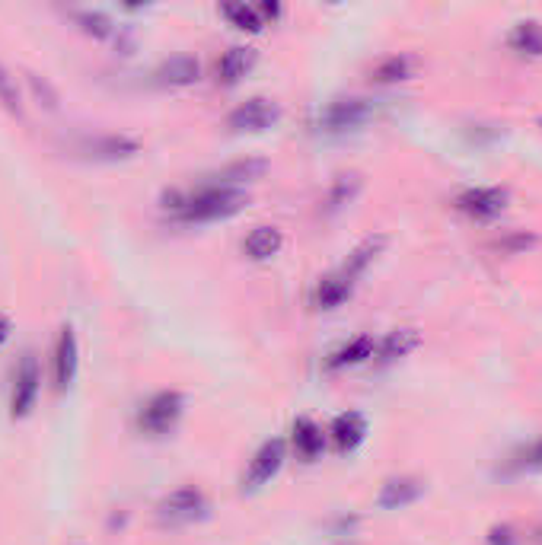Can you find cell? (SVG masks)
Masks as SVG:
<instances>
[{
  "mask_svg": "<svg viewBox=\"0 0 542 545\" xmlns=\"http://www.w3.org/2000/svg\"><path fill=\"white\" fill-rule=\"evenodd\" d=\"M249 204V195L233 185H201L195 192H169L166 211H173L179 224H214V220H227L240 214Z\"/></svg>",
  "mask_w": 542,
  "mask_h": 545,
  "instance_id": "6da1fadb",
  "label": "cell"
},
{
  "mask_svg": "<svg viewBox=\"0 0 542 545\" xmlns=\"http://www.w3.org/2000/svg\"><path fill=\"white\" fill-rule=\"evenodd\" d=\"M377 115V106L370 99L361 96H345V99H332L326 106L316 109L313 125L319 131H329V134H342V131H354L367 125L370 118Z\"/></svg>",
  "mask_w": 542,
  "mask_h": 545,
  "instance_id": "7a4b0ae2",
  "label": "cell"
},
{
  "mask_svg": "<svg viewBox=\"0 0 542 545\" xmlns=\"http://www.w3.org/2000/svg\"><path fill=\"white\" fill-rule=\"evenodd\" d=\"M182 408H185V399H182V393H176V389H163V393L150 396L138 415L141 431L154 434V437L169 434L176 428V421L182 418Z\"/></svg>",
  "mask_w": 542,
  "mask_h": 545,
  "instance_id": "3957f363",
  "label": "cell"
},
{
  "mask_svg": "<svg viewBox=\"0 0 542 545\" xmlns=\"http://www.w3.org/2000/svg\"><path fill=\"white\" fill-rule=\"evenodd\" d=\"M39 389H42V370L39 361L32 354H23L20 367L13 373V393H10V415L13 418H26L32 408H36L39 399Z\"/></svg>",
  "mask_w": 542,
  "mask_h": 545,
  "instance_id": "277c9868",
  "label": "cell"
},
{
  "mask_svg": "<svg viewBox=\"0 0 542 545\" xmlns=\"http://www.w3.org/2000/svg\"><path fill=\"white\" fill-rule=\"evenodd\" d=\"M208 514V498L201 495L195 485H185L169 491V495L157 504V517L163 523H192Z\"/></svg>",
  "mask_w": 542,
  "mask_h": 545,
  "instance_id": "5b68a950",
  "label": "cell"
},
{
  "mask_svg": "<svg viewBox=\"0 0 542 545\" xmlns=\"http://www.w3.org/2000/svg\"><path fill=\"white\" fill-rule=\"evenodd\" d=\"M284 459H287V444H284V440L281 437L265 440V444L256 450V456L249 459V469L243 475V491H256V488L268 485L281 472Z\"/></svg>",
  "mask_w": 542,
  "mask_h": 545,
  "instance_id": "8992f818",
  "label": "cell"
},
{
  "mask_svg": "<svg viewBox=\"0 0 542 545\" xmlns=\"http://www.w3.org/2000/svg\"><path fill=\"white\" fill-rule=\"evenodd\" d=\"M507 208V189L501 185H476L456 195V211H463L472 220H495Z\"/></svg>",
  "mask_w": 542,
  "mask_h": 545,
  "instance_id": "52a82bcc",
  "label": "cell"
},
{
  "mask_svg": "<svg viewBox=\"0 0 542 545\" xmlns=\"http://www.w3.org/2000/svg\"><path fill=\"white\" fill-rule=\"evenodd\" d=\"M281 109L275 106L271 99H262V96H252L246 102H240L230 115H227V128L230 131H249V134H259V131H268L271 125L278 122Z\"/></svg>",
  "mask_w": 542,
  "mask_h": 545,
  "instance_id": "ba28073f",
  "label": "cell"
},
{
  "mask_svg": "<svg viewBox=\"0 0 542 545\" xmlns=\"http://www.w3.org/2000/svg\"><path fill=\"white\" fill-rule=\"evenodd\" d=\"M329 437L338 453H354L367 440V418L361 412H342L332 421Z\"/></svg>",
  "mask_w": 542,
  "mask_h": 545,
  "instance_id": "9c48e42d",
  "label": "cell"
},
{
  "mask_svg": "<svg viewBox=\"0 0 542 545\" xmlns=\"http://www.w3.org/2000/svg\"><path fill=\"white\" fill-rule=\"evenodd\" d=\"M77 367H80V348H77V335L71 326H64L58 335V345H55V386L67 389L77 377Z\"/></svg>",
  "mask_w": 542,
  "mask_h": 545,
  "instance_id": "30bf717a",
  "label": "cell"
},
{
  "mask_svg": "<svg viewBox=\"0 0 542 545\" xmlns=\"http://www.w3.org/2000/svg\"><path fill=\"white\" fill-rule=\"evenodd\" d=\"M256 51L246 48V45H233L227 48L224 55L217 61V83H224V87H233V83H240L252 67H256Z\"/></svg>",
  "mask_w": 542,
  "mask_h": 545,
  "instance_id": "8fae6325",
  "label": "cell"
},
{
  "mask_svg": "<svg viewBox=\"0 0 542 545\" xmlns=\"http://www.w3.org/2000/svg\"><path fill=\"white\" fill-rule=\"evenodd\" d=\"M421 495H425V485H421V479H412V475H399V479H386L383 482L377 504L383 510H399V507L415 504Z\"/></svg>",
  "mask_w": 542,
  "mask_h": 545,
  "instance_id": "7c38bea8",
  "label": "cell"
},
{
  "mask_svg": "<svg viewBox=\"0 0 542 545\" xmlns=\"http://www.w3.org/2000/svg\"><path fill=\"white\" fill-rule=\"evenodd\" d=\"M291 444H294L300 459L313 463V459H319V456H323V450H326V434H323V428H319L313 418L303 415V418L294 421V428H291Z\"/></svg>",
  "mask_w": 542,
  "mask_h": 545,
  "instance_id": "4fadbf2b",
  "label": "cell"
},
{
  "mask_svg": "<svg viewBox=\"0 0 542 545\" xmlns=\"http://www.w3.org/2000/svg\"><path fill=\"white\" fill-rule=\"evenodd\" d=\"M354 291V281H348L342 271H335V275H326L319 278L316 287H313V306L316 310H338Z\"/></svg>",
  "mask_w": 542,
  "mask_h": 545,
  "instance_id": "5bb4252c",
  "label": "cell"
},
{
  "mask_svg": "<svg viewBox=\"0 0 542 545\" xmlns=\"http://www.w3.org/2000/svg\"><path fill=\"white\" fill-rule=\"evenodd\" d=\"M201 77V64L192 55H173L157 67V80L163 87H189Z\"/></svg>",
  "mask_w": 542,
  "mask_h": 545,
  "instance_id": "9a60e30c",
  "label": "cell"
},
{
  "mask_svg": "<svg viewBox=\"0 0 542 545\" xmlns=\"http://www.w3.org/2000/svg\"><path fill=\"white\" fill-rule=\"evenodd\" d=\"M374 351H377V342H374V338H370V335H358V338H351V342H345L342 348H335V351L329 354L326 367H329V370L358 367V364L370 361V357H374Z\"/></svg>",
  "mask_w": 542,
  "mask_h": 545,
  "instance_id": "2e32d148",
  "label": "cell"
},
{
  "mask_svg": "<svg viewBox=\"0 0 542 545\" xmlns=\"http://www.w3.org/2000/svg\"><path fill=\"white\" fill-rule=\"evenodd\" d=\"M246 255L252 262H268L284 249V233L278 227H256L243 243Z\"/></svg>",
  "mask_w": 542,
  "mask_h": 545,
  "instance_id": "e0dca14e",
  "label": "cell"
},
{
  "mask_svg": "<svg viewBox=\"0 0 542 545\" xmlns=\"http://www.w3.org/2000/svg\"><path fill=\"white\" fill-rule=\"evenodd\" d=\"M83 150H87L93 160H125L138 153V141L122 138V134H103V138L83 141Z\"/></svg>",
  "mask_w": 542,
  "mask_h": 545,
  "instance_id": "ac0fdd59",
  "label": "cell"
},
{
  "mask_svg": "<svg viewBox=\"0 0 542 545\" xmlns=\"http://www.w3.org/2000/svg\"><path fill=\"white\" fill-rule=\"evenodd\" d=\"M418 345H421V335L415 329H393V332H386V338L377 345L374 354H377L380 364H393V361H399V357L412 354Z\"/></svg>",
  "mask_w": 542,
  "mask_h": 545,
  "instance_id": "d6986e66",
  "label": "cell"
},
{
  "mask_svg": "<svg viewBox=\"0 0 542 545\" xmlns=\"http://www.w3.org/2000/svg\"><path fill=\"white\" fill-rule=\"evenodd\" d=\"M383 246H386V236H370V240H364L358 249H354L351 255H348V262H345V268H342V275L348 278V281H358L364 271H367V265L377 259V255L383 252Z\"/></svg>",
  "mask_w": 542,
  "mask_h": 545,
  "instance_id": "ffe728a7",
  "label": "cell"
},
{
  "mask_svg": "<svg viewBox=\"0 0 542 545\" xmlns=\"http://www.w3.org/2000/svg\"><path fill=\"white\" fill-rule=\"evenodd\" d=\"M536 469H542V437L517 447L504 463V475H523V472H536Z\"/></svg>",
  "mask_w": 542,
  "mask_h": 545,
  "instance_id": "44dd1931",
  "label": "cell"
},
{
  "mask_svg": "<svg viewBox=\"0 0 542 545\" xmlns=\"http://www.w3.org/2000/svg\"><path fill=\"white\" fill-rule=\"evenodd\" d=\"M511 48L520 51V55H530V58H539L542 55V26L536 20H523L514 26L511 32Z\"/></svg>",
  "mask_w": 542,
  "mask_h": 545,
  "instance_id": "7402d4cb",
  "label": "cell"
},
{
  "mask_svg": "<svg viewBox=\"0 0 542 545\" xmlns=\"http://www.w3.org/2000/svg\"><path fill=\"white\" fill-rule=\"evenodd\" d=\"M71 20L87 32V36L93 39H112L115 36V26L106 13H99V10H71Z\"/></svg>",
  "mask_w": 542,
  "mask_h": 545,
  "instance_id": "603a6c76",
  "label": "cell"
},
{
  "mask_svg": "<svg viewBox=\"0 0 542 545\" xmlns=\"http://www.w3.org/2000/svg\"><path fill=\"white\" fill-rule=\"evenodd\" d=\"M412 77V58L409 55H389L374 67L377 83H399Z\"/></svg>",
  "mask_w": 542,
  "mask_h": 545,
  "instance_id": "cb8c5ba5",
  "label": "cell"
},
{
  "mask_svg": "<svg viewBox=\"0 0 542 545\" xmlns=\"http://www.w3.org/2000/svg\"><path fill=\"white\" fill-rule=\"evenodd\" d=\"M220 13H224L236 29H246V32H259L265 26L262 16L256 13V7H246V4H224Z\"/></svg>",
  "mask_w": 542,
  "mask_h": 545,
  "instance_id": "d4e9b609",
  "label": "cell"
},
{
  "mask_svg": "<svg viewBox=\"0 0 542 545\" xmlns=\"http://www.w3.org/2000/svg\"><path fill=\"white\" fill-rule=\"evenodd\" d=\"M361 189V179L358 176H338L335 185H332V195H329V211H338V208H345V204L354 198V192Z\"/></svg>",
  "mask_w": 542,
  "mask_h": 545,
  "instance_id": "484cf974",
  "label": "cell"
},
{
  "mask_svg": "<svg viewBox=\"0 0 542 545\" xmlns=\"http://www.w3.org/2000/svg\"><path fill=\"white\" fill-rule=\"evenodd\" d=\"M0 106L10 109L13 115H23V102H20V90H16V80L10 77V71L0 64Z\"/></svg>",
  "mask_w": 542,
  "mask_h": 545,
  "instance_id": "4316f807",
  "label": "cell"
},
{
  "mask_svg": "<svg viewBox=\"0 0 542 545\" xmlns=\"http://www.w3.org/2000/svg\"><path fill=\"white\" fill-rule=\"evenodd\" d=\"M29 87H32V93H36V99L45 102V109H58V93H55V87L45 77L29 74Z\"/></svg>",
  "mask_w": 542,
  "mask_h": 545,
  "instance_id": "83f0119b",
  "label": "cell"
},
{
  "mask_svg": "<svg viewBox=\"0 0 542 545\" xmlns=\"http://www.w3.org/2000/svg\"><path fill=\"white\" fill-rule=\"evenodd\" d=\"M488 545H517V536L511 526H495V530L488 533Z\"/></svg>",
  "mask_w": 542,
  "mask_h": 545,
  "instance_id": "f1b7e54d",
  "label": "cell"
},
{
  "mask_svg": "<svg viewBox=\"0 0 542 545\" xmlns=\"http://www.w3.org/2000/svg\"><path fill=\"white\" fill-rule=\"evenodd\" d=\"M256 13L262 16V23H265V20H278V16H281V7H278V4H262V7H256Z\"/></svg>",
  "mask_w": 542,
  "mask_h": 545,
  "instance_id": "f546056e",
  "label": "cell"
},
{
  "mask_svg": "<svg viewBox=\"0 0 542 545\" xmlns=\"http://www.w3.org/2000/svg\"><path fill=\"white\" fill-rule=\"evenodd\" d=\"M7 338H10V319H7L4 313H0V345H4Z\"/></svg>",
  "mask_w": 542,
  "mask_h": 545,
  "instance_id": "4dcf8cb0",
  "label": "cell"
}]
</instances>
